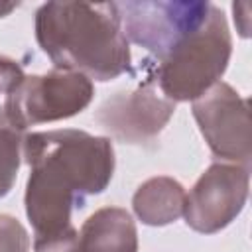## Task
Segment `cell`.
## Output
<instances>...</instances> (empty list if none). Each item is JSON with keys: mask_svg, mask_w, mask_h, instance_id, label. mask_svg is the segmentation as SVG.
Listing matches in <instances>:
<instances>
[{"mask_svg": "<svg viewBox=\"0 0 252 252\" xmlns=\"http://www.w3.org/2000/svg\"><path fill=\"white\" fill-rule=\"evenodd\" d=\"M32 167L26 191L28 217L35 230V252H65L75 248L77 230L71 213L85 197L100 193L114 167L112 146L77 130L30 134L24 142Z\"/></svg>", "mask_w": 252, "mask_h": 252, "instance_id": "cell-1", "label": "cell"}, {"mask_svg": "<svg viewBox=\"0 0 252 252\" xmlns=\"http://www.w3.org/2000/svg\"><path fill=\"white\" fill-rule=\"evenodd\" d=\"M35 35L57 67L110 81L130 65L116 2H47L37 10Z\"/></svg>", "mask_w": 252, "mask_h": 252, "instance_id": "cell-2", "label": "cell"}, {"mask_svg": "<svg viewBox=\"0 0 252 252\" xmlns=\"http://www.w3.org/2000/svg\"><path fill=\"white\" fill-rule=\"evenodd\" d=\"M228 57L230 33L224 16L219 8L211 6L199 30L161 59L158 71L159 87L169 98H197L222 75Z\"/></svg>", "mask_w": 252, "mask_h": 252, "instance_id": "cell-3", "label": "cell"}, {"mask_svg": "<svg viewBox=\"0 0 252 252\" xmlns=\"http://www.w3.org/2000/svg\"><path fill=\"white\" fill-rule=\"evenodd\" d=\"M93 98V85L79 73L51 71L47 75L24 77L4 104L6 114L18 128L51 122L81 112Z\"/></svg>", "mask_w": 252, "mask_h": 252, "instance_id": "cell-4", "label": "cell"}, {"mask_svg": "<svg viewBox=\"0 0 252 252\" xmlns=\"http://www.w3.org/2000/svg\"><path fill=\"white\" fill-rule=\"evenodd\" d=\"M124 37L165 59L205 22L209 2H120L116 4Z\"/></svg>", "mask_w": 252, "mask_h": 252, "instance_id": "cell-5", "label": "cell"}, {"mask_svg": "<svg viewBox=\"0 0 252 252\" xmlns=\"http://www.w3.org/2000/svg\"><path fill=\"white\" fill-rule=\"evenodd\" d=\"M246 193V169L215 163L185 197L183 211L187 224L199 232H215L226 226L242 209Z\"/></svg>", "mask_w": 252, "mask_h": 252, "instance_id": "cell-6", "label": "cell"}, {"mask_svg": "<svg viewBox=\"0 0 252 252\" xmlns=\"http://www.w3.org/2000/svg\"><path fill=\"white\" fill-rule=\"evenodd\" d=\"M211 150L226 159L248 161V106L228 85H217L193 106Z\"/></svg>", "mask_w": 252, "mask_h": 252, "instance_id": "cell-7", "label": "cell"}, {"mask_svg": "<svg viewBox=\"0 0 252 252\" xmlns=\"http://www.w3.org/2000/svg\"><path fill=\"white\" fill-rule=\"evenodd\" d=\"M173 112V102L158 96L154 85H144L136 93H118L106 100L98 112L100 124L114 136L132 144L152 140Z\"/></svg>", "mask_w": 252, "mask_h": 252, "instance_id": "cell-8", "label": "cell"}, {"mask_svg": "<svg viewBox=\"0 0 252 252\" xmlns=\"http://www.w3.org/2000/svg\"><path fill=\"white\" fill-rule=\"evenodd\" d=\"M136 228L122 209H100L87 219L77 236V252H136Z\"/></svg>", "mask_w": 252, "mask_h": 252, "instance_id": "cell-9", "label": "cell"}, {"mask_svg": "<svg viewBox=\"0 0 252 252\" xmlns=\"http://www.w3.org/2000/svg\"><path fill=\"white\" fill-rule=\"evenodd\" d=\"M185 205L181 185L169 177H156L146 181L134 195V209L148 224H165L175 220Z\"/></svg>", "mask_w": 252, "mask_h": 252, "instance_id": "cell-10", "label": "cell"}, {"mask_svg": "<svg viewBox=\"0 0 252 252\" xmlns=\"http://www.w3.org/2000/svg\"><path fill=\"white\" fill-rule=\"evenodd\" d=\"M22 128H18L4 108H0V197H4L16 179L20 165Z\"/></svg>", "mask_w": 252, "mask_h": 252, "instance_id": "cell-11", "label": "cell"}, {"mask_svg": "<svg viewBox=\"0 0 252 252\" xmlns=\"http://www.w3.org/2000/svg\"><path fill=\"white\" fill-rule=\"evenodd\" d=\"M30 242L24 226L6 215H0V252H28Z\"/></svg>", "mask_w": 252, "mask_h": 252, "instance_id": "cell-12", "label": "cell"}, {"mask_svg": "<svg viewBox=\"0 0 252 252\" xmlns=\"http://www.w3.org/2000/svg\"><path fill=\"white\" fill-rule=\"evenodd\" d=\"M22 79L24 73L20 65H16L12 59L0 57V93H10Z\"/></svg>", "mask_w": 252, "mask_h": 252, "instance_id": "cell-13", "label": "cell"}, {"mask_svg": "<svg viewBox=\"0 0 252 252\" xmlns=\"http://www.w3.org/2000/svg\"><path fill=\"white\" fill-rule=\"evenodd\" d=\"M16 6H18V4H14V2H0V18L6 16V14H10Z\"/></svg>", "mask_w": 252, "mask_h": 252, "instance_id": "cell-14", "label": "cell"}, {"mask_svg": "<svg viewBox=\"0 0 252 252\" xmlns=\"http://www.w3.org/2000/svg\"><path fill=\"white\" fill-rule=\"evenodd\" d=\"M65 252H77V250H75V248H71V250H65Z\"/></svg>", "mask_w": 252, "mask_h": 252, "instance_id": "cell-15", "label": "cell"}]
</instances>
